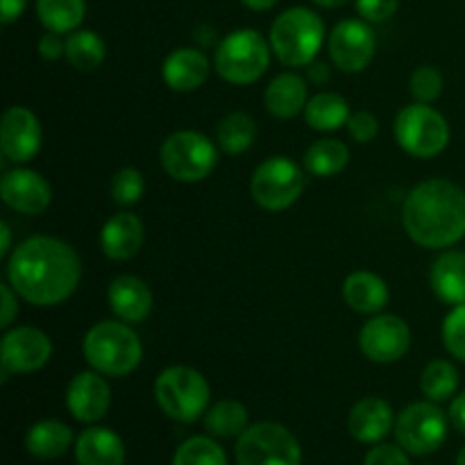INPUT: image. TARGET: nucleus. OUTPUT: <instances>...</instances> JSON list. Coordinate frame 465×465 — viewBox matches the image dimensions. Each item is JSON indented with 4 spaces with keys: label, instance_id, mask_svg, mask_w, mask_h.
<instances>
[{
    "label": "nucleus",
    "instance_id": "f257e3e1",
    "mask_svg": "<svg viewBox=\"0 0 465 465\" xmlns=\"http://www.w3.org/2000/svg\"><path fill=\"white\" fill-rule=\"evenodd\" d=\"M82 280V259L54 236H30L7 259V282L18 298L35 307L66 302Z\"/></svg>",
    "mask_w": 465,
    "mask_h": 465
},
{
    "label": "nucleus",
    "instance_id": "f03ea898",
    "mask_svg": "<svg viewBox=\"0 0 465 465\" xmlns=\"http://www.w3.org/2000/svg\"><path fill=\"white\" fill-rule=\"evenodd\" d=\"M402 225L422 248H452L465 239V191L445 177L420 182L404 200Z\"/></svg>",
    "mask_w": 465,
    "mask_h": 465
},
{
    "label": "nucleus",
    "instance_id": "7ed1b4c3",
    "mask_svg": "<svg viewBox=\"0 0 465 465\" xmlns=\"http://www.w3.org/2000/svg\"><path fill=\"white\" fill-rule=\"evenodd\" d=\"M82 354L89 368L104 377H125L139 368L143 345L139 334L123 321H100L82 341Z\"/></svg>",
    "mask_w": 465,
    "mask_h": 465
},
{
    "label": "nucleus",
    "instance_id": "20e7f679",
    "mask_svg": "<svg viewBox=\"0 0 465 465\" xmlns=\"http://www.w3.org/2000/svg\"><path fill=\"white\" fill-rule=\"evenodd\" d=\"M272 54L289 68H304L316 62L325 44V23L313 9H284L268 32Z\"/></svg>",
    "mask_w": 465,
    "mask_h": 465
},
{
    "label": "nucleus",
    "instance_id": "39448f33",
    "mask_svg": "<svg viewBox=\"0 0 465 465\" xmlns=\"http://www.w3.org/2000/svg\"><path fill=\"white\" fill-rule=\"evenodd\" d=\"M271 41L252 27H241L218 41L213 50V68L225 82L248 86L262 80L271 66Z\"/></svg>",
    "mask_w": 465,
    "mask_h": 465
},
{
    "label": "nucleus",
    "instance_id": "423d86ee",
    "mask_svg": "<svg viewBox=\"0 0 465 465\" xmlns=\"http://www.w3.org/2000/svg\"><path fill=\"white\" fill-rule=\"evenodd\" d=\"M212 389L200 371L191 366H171L154 381V400L168 418L177 422H195L207 413Z\"/></svg>",
    "mask_w": 465,
    "mask_h": 465
},
{
    "label": "nucleus",
    "instance_id": "0eeeda50",
    "mask_svg": "<svg viewBox=\"0 0 465 465\" xmlns=\"http://www.w3.org/2000/svg\"><path fill=\"white\" fill-rule=\"evenodd\" d=\"M393 134L400 148L418 159H431L450 143V123L439 109L425 103H413L400 109L393 123Z\"/></svg>",
    "mask_w": 465,
    "mask_h": 465
},
{
    "label": "nucleus",
    "instance_id": "6e6552de",
    "mask_svg": "<svg viewBox=\"0 0 465 465\" xmlns=\"http://www.w3.org/2000/svg\"><path fill=\"white\" fill-rule=\"evenodd\" d=\"M159 162L175 182L195 184L212 175L218 166V145L200 132H173L159 148Z\"/></svg>",
    "mask_w": 465,
    "mask_h": 465
},
{
    "label": "nucleus",
    "instance_id": "1a4fd4ad",
    "mask_svg": "<svg viewBox=\"0 0 465 465\" xmlns=\"http://www.w3.org/2000/svg\"><path fill=\"white\" fill-rule=\"evenodd\" d=\"M304 168L284 154L263 159L250 177V195L266 212H284L293 207L304 193Z\"/></svg>",
    "mask_w": 465,
    "mask_h": 465
},
{
    "label": "nucleus",
    "instance_id": "9d476101",
    "mask_svg": "<svg viewBox=\"0 0 465 465\" xmlns=\"http://www.w3.org/2000/svg\"><path fill=\"white\" fill-rule=\"evenodd\" d=\"M239 465H302L298 439L277 422L250 425L236 440Z\"/></svg>",
    "mask_w": 465,
    "mask_h": 465
},
{
    "label": "nucleus",
    "instance_id": "9b49d317",
    "mask_svg": "<svg viewBox=\"0 0 465 465\" xmlns=\"http://www.w3.org/2000/svg\"><path fill=\"white\" fill-rule=\"evenodd\" d=\"M395 439L409 454H434L448 439V416L431 400L409 404L395 420Z\"/></svg>",
    "mask_w": 465,
    "mask_h": 465
},
{
    "label": "nucleus",
    "instance_id": "f8f14e48",
    "mask_svg": "<svg viewBox=\"0 0 465 465\" xmlns=\"http://www.w3.org/2000/svg\"><path fill=\"white\" fill-rule=\"evenodd\" d=\"M327 50L334 66L343 73H361L375 59L377 36L363 18H345L336 23L327 39Z\"/></svg>",
    "mask_w": 465,
    "mask_h": 465
},
{
    "label": "nucleus",
    "instance_id": "ddd939ff",
    "mask_svg": "<svg viewBox=\"0 0 465 465\" xmlns=\"http://www.w3.org/2000/svg\"><path fill=\"white\" fill-rule=\"evenodd\" d=\"M359 348L363 357L371 359L372 363H389L400 361L411 348V330L407 322L393 313H375L368 322H363L359 331Z\"/></svg>",
    "mask_w": 465,
    "mask_h": 465
},
{
    "label": "nucleus",
    "instance_id": "4468645a",
    "mask_svg": "<svg viewBox=\"0 0 465 465\" xmlns=\"http://www.w3.org/2000/svg\"><path fill=\"white\" fill-rule=\"evenodd\" d=\"M53 357V341L36 327H14L5 330L0 341V366L9 375H30L41 371Z\"/></svg>",
    "mask_w": 465,
    "mask_h": 465
},
{
    "label": "nucleus",
    "instance_id": "2eb2a0df",
    "mask_svg": "<svg viewBox=\"0 0 465 465\" xmlns=\"http://www.w3.org/2000/svg\"><path fill=\"white\" fill-rule=\"evenodd\" d=\"M44 132L32 109L14 104L3 114L0 123V153L14 163H27L39 154Z\"/></svg>",
    "mask_w": 465,
    "mask_h": 465
},
{
    "label": "nucleus",
    "instance_id": "dca6fc26",
    "mask_svg": "<svg viewBox=\"0 0 465 465\" xmlns=\"http://www.w3.org/2000/svg\"><path fill=\"white\" fill-rule=\"evenodd\" d=\"M0 198L14 212L39 216L53 203V189L41 173L30 168H14L0 180Z\"/></svg>",
    "mask_w": 465,
    "mask_h": 465
},
{
    "label": "nucleus",
    "instance_id": "f3484780",
    "mask_svg": "<svg viewBox=\"0 0 465 465\" xmlns=\"http://www.w3.org/2000/svg\"><path fill=\"white\" fill-rule=\"evenodd\" d=\"M112 407V389L104 375L98 371H82L68 381L66 389V409L77 422H94L103 420Z\"/></svg>",
    "mask_w": 465,
    "mask_h": 465
},
{
    "label": "nucleus",
    "instance_id": "a211bd4d",
    "mask_svg": "<svg viewBox=\"0 0 465 465\" xmlns=\"http://www.w3.org/2000/svg\"><path fill=\"white\" fill-rule=\"evenodd\" d=\"M145 230L139 216L127 212L114 213L100 230V250L112 262H127L143 248Z\"/></svg>",
    "mask_w": 465,
    "mask_h": 465
},
{
    "label": "nucleus",
    "instance_id": "6ab92c4d",
    "mask_svg": "<svg viewBox=\"0 0 465 465\" xmlns=\"http://www.w3.org/2000/svg\"><path fill=\"white\" fill-rule=\"evenodd\" d=\"M107 302L118 321L127 325H139L153 312V291L141 277L118 275L107 289Z\"/></svg>",
    "mask_w": 465,
    "mask_h": 465
},
{
    "label": "nucleus",
    "instance_id": "aec40b11",
    "mask_svg": "<svg viewBox=\"0 0 465 465\" xmlns=\"http://www.w3.org/2000/svg\"><path fill=\"white\" fill-rule=\"evenodd\" d=\"M212 64L200 48H177L163 59L162 77L168 89L191 94L207 82Z\"/></svg>",
    "mask_w": 465,
    "mask_h": 465
},
{
    "label": "nucleus",
    "instance_id": "412c9836",
    "mask_svg": "<svg viewBox=\"0 0 465 465\" xmlns=\"http://www.w3.org/2000/svg\"><path fill=\"white\" fill-rule=\"evenodd\" d=\"M348 430L359 443L377 445L391 434V430H395L393 409L381 398L359 400L350 411Z\"/></svg>",
    "mask_w": 465,
    "mask_h": 465
},
{
    "label": "nucleus",
    "instance_id": "4be33fe9",
    "mask_svg": "<svg viewBox=\"0 0 465 465\" xmlns=\"http://www.w3.org/2000/svg\"><path fill=\"white\" fill-rule=\"evenodd\" d=\"M309 103V86L307 77L298 75L293 71L280 73L268 82L266 91H263V104L266 112L272 118L280 121H289L298 114H304V107Z\"/></svg>",
    "mask_w": 465,
    "mask_h": 465
},
{
    "label": "nucleus",
    "instance_id": "5701e85b",
    "mask_svg": "<svg viewBox=\"0 0 465 465\" xmlns=\"http://www.w3.org/2000/svg\"><path fill=\"white\" fill-rule=\"evenodd\" d=\"M343 300L352 312L375 316L389 304V284L377 272L354 271L343 282Z\"/></svg>",
    "mask_w": 465,
    "mask_h": 465
},
{
    "label": "nucleus",
    "instance_id": "b1692460",
    "mask_svg": "<svg viewBox=\"0 0 465 465\" xmlns=\"http://www.w3.org/2000/svg\"><path fill=\"white\" fill-rule=\"evenodd\" d=\"M430 284L436 298L445 304H465V252L445 250L436 257L430 271Z\"/></svg>",
    "mask_w": 465,
    "mask_h": 465
},
{
    "label": "nucleus",
    "instance_id": "393cba45",
    "mask_svg": "<svg viewBox=\"0 0 465 465\" xmlns=\"http://www.w3.org/2000/svg\"><path fill=\"white\" fill-rule=\"evenodd\" d=\"M77 465H123L125 445L116 431L107 427H91L75 440Z\"/></svg>",
    "mask_w": 465,
    "mask_h": 465
},
{
    "label": "nucleus",
    "instance_id": "a878e982",
    "mask_svg": "<svg viewBox=\"0 0 465 465\" xmlns=\"http://www.w3.org/2000/svg\"><path fill=\"white\" fill-rule=\"evenodd\" d=\"M73 445V430L62 420H41L30 427L25 436V448L32 457L41 461H53L64 457Z\"/></svg>",
    "mask_w": 465,
    "mask_h": 465
},
{
    "label": "nucleus",
    "instance_id": "bb28decb",
    "mask_svg": "<svg viewBox=\"0 0 465 465\" xmlns=\"http://www.w3.org/2000/svg\"><path fill=\"white\" fill-rule=\"evenodd\" d=\"M350 116H352L350 103L334 91H321V94L312 95L304 107V121L316 132L341 130L348 125Z\"/></svg>",
    "mask_w": 465,
    "mask_h": 465
},
{
    "label": "nucleus",
    "instance_id": "cd10ccee",
    "mask_svg": "<svg viewBox=\"0 0 465 465\" xmlns=\"http://www.w3.org/2000/svg\"><path fill=\"white\" fill-rule=\"evenodd\" d=\"M350 150L341 139H316L304 150V171L313 177H334L348 166Z\"/></svg>",
    "mask_w": 465,
    "mask_h": 465
},
{
    "label": "nucleus",
    "instance_id": "c85d7f7f",
    "mask_svg": "<svg viewBox=\"0 0 465 465\" xmlns=\"http://www.w3.org/2000/svg\"><path fill=\"white\" fill-rule=\"evenodd\" d=\"M66 62L75 71L89 73L103 66L107 57V44L103 36L94 30H75L66 35Z\"/></svg>",
    "mask_w": 465,
    "mask_h": 465
},
{
    "label": "nucleus",
    "instance_id": "c756f323",
    "mask_svg": "<svg viewBox=\"0 0 465 465\" xmlns=\"http://www.w3.org/2000/svg\"><path fill=\"white\" fill-rule=\"evenodd\" d=\"M84 14V0H36V16L41 25L57 35H71L80 30Z\"/></svg>",
    "mask_w": 465,
    "mask_h": 465
},
{
    "label": "nucleus",
    "instance_id": "7c9ffc66",
    "mask_svg": "<svg viewBox=\"0 0 465 465\" xmlns=\"http://www.w3.org/2000/svg\"><path fill=\"white\" fill-rule=\"evenodd\" d=\"M257 139L254 118L245 112H232L216 125V143L225 154H243Z\"/></svg>",
    "mask_w": 465,
    "mask_h": 465
},
{
    "label": "nucleus",
    "instance_id": "2f4dec72",
    "mask_svg": "<svg viewBox=\"0 0 465 465\" xmlns=\"http://www.w3.org/2000/svg\"><path fill=\"white\" fill-rule=\"evenodd\" d=\"M248 409L239 400H221L204 413V427L216 439H236L248 430Z\"/></svg>",
    "mask_w": 465,
    "mask_h": 465
},
{
    "label": "nucleus",
    "instance_id": "473e14b6",
    "mask_svg": "<svg viewBox=\"0 0 465 465\" xmlns=\"http://www.w3.org/2000/svg\"><path fill=\"white\" fill-rule=\"evenodd\" d=\"M420 391L431 402H445L459 391V371L452 361L434 359L420 375Z\"/></svg>",
    "mask_w": 465,
    "mask_h": 465
},
{
    "label": "nucleus",
    "instance_id": "72a5a7b5",
    "mask_svg": "<svg viewBox=\"0 0 465 465\" xmlns=\"http://www.w3.org/2000/svg\"><path fill=\"white\" fill-rule=\"evenodd\" d=\"M173 465H227V457L213 439L193 436L177 448Z\"/></svg>",
    "mask_w": 465,
    "mask_h": 465
},
{
    "label": "nucleus",
    "instance_id": "f704fd0d",
    "mask_svg": "<svg viewBox=\"0 0 465 465\" xmlns=\"http://www.w3.org/2000/svg\"><path fill=\"white\" fill-rule=\"evenodd\" d=\"M145 191V180L143 173L134 166H125L121 171H116V175L112 177V184H109V193L112 200L118 207H132L141 200Z\"/></svg>",
    "mask_w": 465,
    "mask_h": 465
},
{
    "label": "nucleus",
    "instance_id": "c9c22d12",
    "mask_svg": "<svg viewBox=\"0 0 465 465\" xmlns=\"http://www.w3.org/2000/svg\"><path fill=\"white\" fill-rule=\"evenodd\" d=\"M443 86H445L443 73H440L436 66H430V64L418 66L416 71L411 73V77H409V91H411L416 103L431 104L434 100L440 98Z\"/></svg>",
    "mask_w": 465,
    "mask_h": 465
},
{
    "label": "nucleus",
    "instance_id": "e433bc0d",
    "mask_svg": "<svg viewBox=\"0 0 465 465\" xmlns=\"http://www.w3.org/2000/svg\"><path fill=\"white\" fill-rule=\"evenodd\" d=\"M443 345L454 359L465 363V304L450 309L443 321Z\"/></svg>",
    "mask_w": 465,
    "mask_h": 465
},
{
    "label": "nucleus",
    "instance_id": "4c0bfd02",
    "mask_svg": "<svg viewBox=\"0 0 465 465\" xmlns=\"http://www.w3.org/2000/svg\"><path fill=\"white\" fill-rule=\"evenodd\" d=\"M345 127H348V134L354 143H371L380 134V121H377L375 114L366 112V109L352 112Z\"/></svg>",
    "mask_w": 465,
    "mask_h": 465
},
{
    "label": "nucleus",
    "instance_id": "58836bf2",
    "mask_svg": "<svg viewBox=\"0 0 465 465\" xmlns=\"http://www.w3.org/2000/svg\"><path fill=\"white\" fill-rule=\"evenodd\" d=\"M400 0H357V12L368 23H384L395 16Z\"/></svg>",
    "mask_w": 465,
    "mask_h": 465
},
{
    "label": "nucleus",
    "instance_id": "ea45409f",
    "mask_svg": "<svg viewBox=\"0 0 465 465\" xmlns=\"http://www.w3.org/2000/svg\"><path fill=\"white\" fill-rule=\"evenodd\" d=\"M366 465H411L407 459V450H402L400 445H375V448L368 452Z\"/></svg>",
    "mask_w": 465,
    "mask_h": 465
},
{
    "label": "nucleus",
    "instance_id": "a19ab883",
    "mask_svg": "<svg viewBox=\"0 0 465 465\" xmlns=\"http://www.w3.org/2000/svg\"><path fill=\"white\" fill-rule=\"evenodd\" d=\"M36 48H39V54L45 59V62H54V59L66 54V39H62V35H57V32L45 30L44 35L39 36Z\"/></svg>",
    "mask_w": 465,
    "mask_h": 465
},
{
    "label": "nucleus",
    "instance_id": "79ce46f5",
    "mask_svg": "<svg viewBox=\"0 0 465 465\" xmlns=\"http://www.w3.org/2000/svg\"><path fill=\"white\" fill-rule=\"evenodd\" d=\"M0 295H3V312H0V330H9L18 316V293L12 284H0Z\"/></svg>",
    "mask_w": 465,
    "mask_h": 465
},
{
    "label": "nucleus",
    "instance_id": "37998d69",
    "mask_svg": "<svg viewBox=\"0 0 465 465\" xmlns=\"http://www.w3.org/2000/svg\"><path fill=\"white\" fill-rule=\"evenodd\" d=\"M27 0H0V21L3 25H12L25 12Z\"/></svg>",
    "mask_w": 465,
    "mask_h": 465
},
{
    "label": "nucleus",
    "instance_id": "c03bdc74",
    "mask_svg": "<svg viewBox=\"0 0 465 465\" xmlns=\"http://www.w3.org/2000/svg\"><path fill=\"white\" fill-rule=\"evenodd\" d=\"M450 422H452L461 434H465V391L459 393L457 398L452 400V404H450Z\"/></svg>",
    "mask_w": 465,
    "mask_h": 465
},
{
    "label": "nucleus",
    "instance_id": "a18cd8bd",
    "mask_svg": "<svg viewBox=\"0 0 465 465\" xmlns=\"http://www.w3.org/2000/svg\"><path fill=\"white\" fill-rule=\"evenodd\" d=\"M307 82L309 84L322 86L325 82H330V68L322 62H312L307 66Z\"/></svg>",
    "mask_w": 465,
    "mask_h": 465
},
{
    "label": "nucleus",
    "instance_id": "49530a36",
    "mask_svg": "<svg viewBox=\"0 0 465 465\" xmlns=\"http://www.w3.org/2000/svg\"><path fill=\"white\" fill-rule=\"evenodd\" d=\"M9 250H12V230L3 221L0 223V257H7Z\"/></svg>",
    "mask_w": 465,
    "mask_h": 465
},
{
    "label": "nucleus",
    "instance_id": "de8ad7c7",
    "mask_svg": "<svg viewBox=\"0 0 465 465\" xmlns=\"http://www.w3.org/2000/svg\"><path fill=\"white\" fill-rule=\"evenodd\" d=\"M241 3L252 9V12H268V9L275 7L277 0H241Z\"/></svg>",
    "mask_w": 465,
    "mask_h": 465
},
{
    "label": "nucleus",
    "instance_id": "09e8293b",
    "mask_svg": "<svg viewBox=\"0 0 465 465\" xmlns=\"http://www.w3.org/2000/svg\"><path fill=\"white\" fill-rule=\"evenodd\" d=\"M313 3L322 9H339L343 7V5H348L350 0H313Z\"/></svg>",
    "mask_w": 465,
    "mask_h": 465
},
{
    "label": "nucleus",
    "instance_id": "8fccbe9b",
    "mask_svg": "<svg viewBox=\"0 0 465 465\" xmlns=\"http://www.w3.org/2000/svg\"><path fill=\"white\" fill-rule=\"evenodd\" d=\"M457 465H465V448L461 450V452H459V457H457Z\"/></svg>",
    "mask_w": 465,
    "mask_h": 465
}]
</instances>
